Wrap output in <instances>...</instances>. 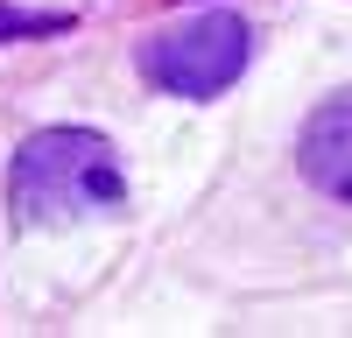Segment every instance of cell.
Here are the masks:
<instances>
[{
    "label": "cell",
    "instance_id": "obj_3",
    "mask_svg": "<svg viewBox=\"0 0 352 338\" xmlns=\"http://www.w3.org/2000/svg\"><path fill=\"white\" fill-rule=\"evenodd\" d=\"M296 169H303L324 197L352 205V92L324 99V106L303 120V134H296Z\"/></svg>",
    "mask_w": 352,
    "mask_h": 338
},
{
    "label": "cell",
    "instance_id": "obj_1",
    "mask_svg": "<svg viewBox=\"0 0 352 338\" xmlns=\"http://www.w3.org/2000/svg\"><path fill=\"white\" fill-rule=\"evenodd\" d=\"M127 177L113 141L92 127H43L14 148L8 169V205L21 225H64V218H99L120 212Z\"/></svg>",
    "mask_w": 352,
    "mask_h": 338
},
{
    "label": "cell",
    "instance_id": "obj_2",
    "mask_svg": "<svg viewBox=\"0 0 352 338\" xmlns=\"http://www.w3.org/2000/svg\"><path fill=\"white\" fill-rule=\"evenodd\" d=\"M254 56V28L240 14H197L184 28H162V36L141 43V71H148L169 99H219L226 84H240Z\"/></svg>",
    "mask_w": 352,
    "mask_h": 338
}]
</instances>
